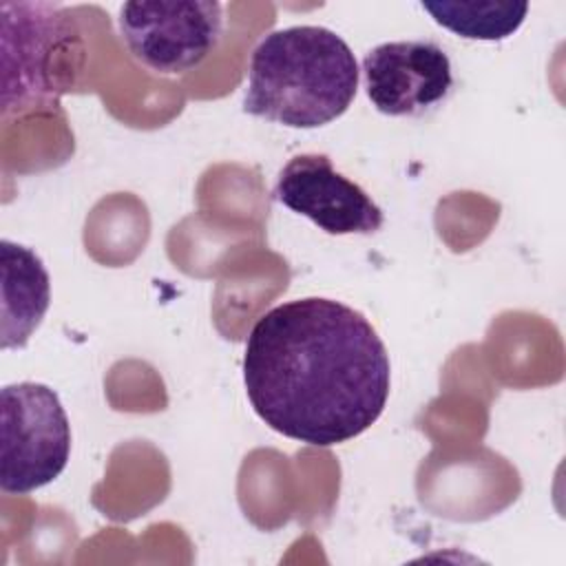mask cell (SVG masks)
<instances>
[{
    "label": "cell",
    "mask_w": 566,
    "mask_h": 566,
    "mask_svg": "<svg viewBox=\"0 0 566 566\" xmlns=\"http://www.w3.org/2000/svg\"><path fill=\"white\" fill-rule=\"evenodd\" d=\"M243 382L254 413L276 433L332 447L382 413L391 365L371 323L323 296L281 303L248 334Z\"/></svg>",
    "instance_id": "1"
},
{
    "label": "cell",
    "mask_w": 566,
    "mask_h": 566,
    "mask_svg": "<svg viewBox=\"0 0 566 566\" xmlns=\"http://www.w3.org/2000/svg\"><path fill=\"white\" fill-rule=\"evenodd\" d=\"M358 77L349 44L332 29H276L252 51L243 111L290 128H318L349 108Z\"/></svg>",
    "instance_id": "2"
},
{
    "label": "cell",
    "mask_w": 566,
    "mask_h": 566,
    "mask_svg": "<svg viewBox=\"0 0 566 566\" xmlns=\"http://www.w3.org/2000/svg\"><path fill=\"white\" fill-rule=\"evenodd\" d=\"M0 489L24 495L53 482L71 455V424L60 396L42 382L0 391Z\"/></svg>",
    "instance_id": "3"
},
{
    "label": "cell",
    "mask_w": 566,
    "mask_h": 566,
    "mask_svg": "<svg viewBox=\"0 0 566 566\" xmlns=\"http://www.w3.org/2000/svg\"><path fill=\"white\" fill-rule=\"evenodd\" d=\"M117 24L139 64L177 75L192 71L217 49L223 7L214 0H133L119 7Z\"/></svg>",
    "instance_id": "4"
},
{
    "label": "cell",
    "mask_w": 566,
    "mask_h": 566,
    "mask_svg": "<svg viewBox=\"0 0 566 566\" xmlns=\"http://www.w3.org/2000/svg\"><path fill=\"white\" fill-rule=\"evenodd\" d=\"M274 197L327 234H371L385 221L380 206L318 153L292 157L279 172Z\"/></svg>",
    "instance_id": "5"
},
{
    "label": "cell",
    "mask_w": 566,
    "mask_h": 566,
    "mask_svg": "<svg viewBox=\"0 0 566 566\" xmlns=\"http://www.w3.org/2000/svg\"><path fill=\"white\" fill-rule=\"evenodd\" d=\"M363 80L376 111L389 117L422 115L453 86L449 55L431 40L374 46L363 57Z\"/></svg>",
    "instance_id": "6"
},
{
    "label": "cell",
    "mask_w": 566,
    "mask_h": 566,
    "mask_svg": "<svg viewBox=\"0 0 566 566\" xmlns=\"http://www.w3.org/2000/svg\"><path fill=\"white\" fill-rule=\"evenodd\" d=\"M2 111L31 108L55 97L49 57L69 35L55 4L2 2Z\"/></svg>",
    "instance_id": "7"
},
{
    "label": "cell",
    "mask_w": 566,
    "mask_h": 566,
    "mask_svg": "<svg viewBox=\"0 0 566 566\" xmlns=\"http://www.w3.org/2000/svg\"><path fill=\"white\" fill-rule=\"evenodd\" d=\"M2 349L24 347L51 303V279L42 259L9 239L0 241Z\"/></svg>",
    "instance_id": "8"
},
{
    "label": "cell",
    "mask_w": 566,
    "mask_h": 566,
    "mask_svg": "<svg viewBox=\"0 0 566 566\" xmlns=\"http://www.w3.org/2000/svg\"><path fill=\"white\" fill-rule=\"evenodd\" d=\"M420 7L455 35L489 42L513 35L528 13V2L500 0H424Z\"/></svg>",
    "instance_id": "9"
}]
</instances>
